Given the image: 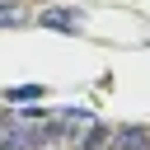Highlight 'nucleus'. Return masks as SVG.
Instances as JSON below:
<instances>
[{
    "instance_id": "1",
    "label": "nucleus",
    "mask_w": 150,
    "mask_h": 150,
    "mask_svg": "<svg viewBox=\"0 0 150 150\" xmlns=\"http://www.w3.org/2000/svg\"><path fill=\"white\" fill-rule=\"evenodd\" d=\"M38 23L42 28H56V33H80L84 28V14L80 9H38Z\"/></svg>"
},
{
    "instance_id": "2",
    "label": "nucleus",
    "mask_w": 150,
    "mask_h": 150,
    "mask_svg": "<svg viewBox=\"0 0 150 150\" xmlns=\"http://www.w3.org/2000/svg\"><path fill=\"white\" fill-rule=\"evenodd\" d=\"M112 150H150V127H141V122H127V127H117L112 131V141H108Z\"/></svg>"
},
{
    "instance_id": "3",
    "label": "nucleus",
    "mask_w": 150,
    "mask_h": 150,
    "mask_svg": "<svg viewBox=\"0 0 150 150\" xmlns=\"http://www.w3.org/2000/svg\"><path fill=\"white\" fill-rule=\"evenodd\" d=\"M108 141H112V131H108L103 122H89V127H84V136L75 141V150H103Z\"/></svg>"
},
{
    "instance_id": "4",
    "label": "nucleus",
    "mask_w": 150,
    "mask_h": 150,
    "mask_svg": "<svg viewBox=\"0 0 150 150\" xmlns=\"http://www.w3.org/2000/svg\"><path fill=\"white\" fill-rule=\"evenodd\" d=\"M28 14H23V5L19 0H0V28H14V23H23Z\"/></svg>"
},
{
    "instance_id": "5",
    "label": "nucleus",
    "mask_w": 150,
    "mask_h": 150,
    "mask_svg": "<svg viewBox=\"0 0 150 150\" xmlns=\"http://www.w3.org/2000/svg\"><path fill=\"white\" fill-rule=\"evenodd\" d=\"M5 98L9 103H33V98H42V84H14V89H5Z\"/></svg>"
},
{
    "instance_id": "6",
    "label": "nucleus",
    "mask_w": 150,
    "mask_h": 150,
    "mask_svg": "<svg viewBox=\"0 0 150 150\" xmlns=\"http://www.w3.org/2000/svg\"><path fill=\"white\" fill-rule=\"evenodd\" d=\"M9 122H14V112H0V131H5V127H9Z\"/></svg>"
}]
</instances>
